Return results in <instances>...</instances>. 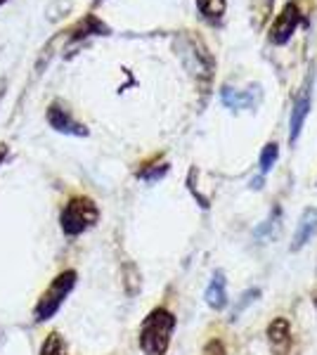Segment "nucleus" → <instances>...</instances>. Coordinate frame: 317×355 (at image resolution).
I'll use <instances>...</instances> for the list:
<instances>
[{
	"instance_id": "obj_5",
	"label": "nucleus",
	"mask_w": 317,
	"mask_h": 355,
	"mask_svg": "<svg viewBox=\"0 0 317 355\" xmlns=\"http://www.w3.org/2000/svg\"><path fill=\"white\" fill-rule=\"evenodd\" d=\"M298 21H301V12H298L296 5L289 3L284 10H282V15L277 19H275L273 28H270V41L277 43V45H284L291 38V33L296 31Z\"/></svg>"
},
{
	"instance_id": "obj_13",
	"label": "nucleus",
	"mask_w": 317,
	"mask_h": 355,
	"mask_svg": "<svg viewBox=\"0 0 317 355\" xmlns=\"http://www.w3.org/2000/svg\"><path fill=\"white\" fill-rule=\"evenodd\" d=\"M40 355H67L65 341L60 339V334H50L45 339L43 348H40Z\"/></svg>"
},
{
	"instance_id": "obj_18",
	"label": "nucleus",
	"mask_w": 317,
	"mask_h": 355,
	"mask_svg": "<svg viewBox=\"0 0 317 355\" xmlns=\"http://www.w3.org/2000/svg\"><path fill=\"white\" fill-rule=\"evenodd\" d=\"M5 3H8V0H0V5H5Z\"/></svg>"
},
{
	"instance_id": "obj_1",
	"label": "nucleus",
	"mask_w": 317,
	"mask_h": 355,
	"mask_svg": "<svg viewBox=\"0 0 317 355\" xmlns=\"http://www.w3.org/2000/svg\"><path fill=\"white\" fill-rule=\"evenodd\" d=\"M175 329V315L166 308H157L147 315L140 329V348L145 355H166Z\"/></svg>"
},
{
	"instance_id": "obj_9",
	"label": "nucleus",
	"mask_w": 317,
	"mask_h": 355,
	"mask_svg": "<svg viewBox=\"0 0 317 355\" xmlns=\"http://www.w3.org/2000/svg\"><path fill=\"white\" fill-rule=\"evenodd\" d=\"M268 336H270V343H273V348H277V351L282 353L286 346H289V341H291L289 322H286L284 318L273 320V322H270V327H268Z\"/></svg>"
},
{
	"instance_id": "obj_17",
	"label": "nucleus",
	"mask_w": 317,
	"mask_h": 355,
	"mask_svg": "<svg viewBox=\"0 0 317 355\" xmlns=\"http://www.w3.org/2000/svg\"><path fill=\"white\" fill-rule=\"evenodd\" d=\"M3 88H5V83H3V85H0V97H3V93H5V90H3Z\"/></svg>"
},
{
	"instance_id": "obj_15",
	"label": "nucleus",
	"mask_w": 317,
	"mask_h": 355,
	"mask_svg": "<svg viewBox=\"0 0 317 355\" xmlns=\"http://www.w3.org/2000/svg\"><path fill=\"white\" fill-rule=\"evenodd\" d=\"M204 355H225V348H223V343H221V341H211L209 346H206Z\"/></svg>"
},
{
	"instance_id": "obj_2",
	"label": "nucleus",
	"mask_w": 317,
	"mask_h": 355,
	"mask_svg": "<svg viewBox=\"0 0 317 355\" xmlns=\"http://www.w3.org/2000/svg\"><path fill=\"white\" fill-rule=\"evenodd\" d=\"M97 218H100V211H97V204L93 199L74 197V199H69L67 206L62 209L60 225L67 237H78V234H83L85 230H90L97 223Z\"/></svg>"
},
{
	"instance_id": "obj_6",
	"label": "nucleus",
	"mask_w": 317,
	"mask_h": 355,
	"mask_svg": "<svg viewBox=\"0 0 317 355\" xmlns=\"http://www.w3.org/2000/svg\"><path fill=\"white\" fill-rule=\"evenodd\" d=\"M310 105H313V83L305 85L303 93L296 97V102H293L291 119H289V142L291 145L298 140V135H301L305 116L310 114Z\"/></svg>"
},
{
	"instance_id": "obj_10",
	"label": "nucleus",
	"mask_w": 317,
	"mask_h": 355,
	"mask_svg": "<svg viewBox=\"0 0 317 355\" xmlns=\"http://www.w3.org/2000/svg\"><path fill=\"white\" fill-rule=\"evenodd\" d=\"M223 102L230 110H249V107L256 105L251 90L244 93V90H232V88H223Z\"/></svg>"
},
{
	"instance_id": "obj_11",
	"label": "nucleus",
	"mask_w": 317,
	"mask_h": 355,
	"mask_svg": "<svg viewBox=\"0 0 317 355\" xmlns=\"http://www.w3.org/2000/svg\"><path fill=\"white\" fill-rule=\"evenodd\" d=\"M277 157H280V150L275 142H270V145L263 147V154H261V173H270L273 171V166L277 164Z\"/></svg>"
},
{
	"instance_id": "obj_8",
	"label": "nucleus",
	"mask_w": 317,
	"mask_h": 355,
	"mask_svg": "<svg viewBox=\"0 0 317 355\" xmlns=\"http://www.w3.org/2000/svg\"><path fill=\"white\" fill-rule=\"evenodd\" d=\"M206 303L213 308V311H223L228 306V282H225V275L216 272L206 289Z\"/></svg>"
},
{
	"instance_id": "obj_7",
	"label": "nucleus",
	"mask_w": 317,
	"mask_h": 355,
	"mask_svg": "<svg viewBox=\"0 0 317 355\" xmlns=\"http://www.w3.org/2000/svg\"><path fill=\"white\" fill-rule=\"evenodd\" d=\"M315 232H317V209H305L301 220H298L296 234H293L291 251L303 249V246L310 242V237H313Z\"/></svg>"
},
{
	"instance_id": "obj_16",
	"label": "nucleus",
	"mask_w": 317,
	"mask_h": 355,
	"mask_svg": "<svg viewBox=\"0 0 317 355\" xmlns=\"http://www.w3.org/2000/svg\"><path fill=\"white\" fill-rule=\"evenodd\" d=\"M5 157H8V145H3V142H0V164L5 162Z\"/></svg>"
},
{
	"instance_id": "obj_3",
	"label": "nucleus",
	"mask_w": 317,
	"mask_h": 355,
	"mask_svg": "<svg viewBox=\"0 0 317 355\" xmlns=\"http://www.w3.org/2000/svg\"><path fill=\"white\" fill-rule=\"evenodd\" d=\"M74 287H76V272L65 270L62 275H57L53 282H50V287L40 294L36 308H33V315H36L38 322H45V320L53 318V315L62 308V303H65L67 296L71 294Z\"/></svg>"
},
{
	"instance_id": "obj_14",
	"label": "nucleus",
	"mask_w": 317,
	"mask_h": 355,
	"mask_svg": "<svg viewBox=\"0 0 317 355\" xmlns=\"http://www.w3.org/2000/svg\"><path fill=\"white\" fill-rule=\"evenodd\" d=\"M258 296H261V291H258V289H249V291H244V294H241V299H239V303H237V306H234V311H232V320H237L239 315L244 313V308L249 306V303L256 301Z\"/></svg>"
},
{
	"instance_id": "obj_4",
	"label": "nucleus",
	"mask_w": 317,
	"mask_h": 355,
	"mask_svg": "<svg viewBox=\"0 0 317 355\" xmlns=\"http://www.w3.org/2000/svg\"><path fill=\"white\" fill-rule=\"evenodd\" d=\"M48 123L53 125L57 133H65V135H88V128H85L83 123H78L76 119H74V114L67 110L65 105H62L60 100L53 102V105L48 107Z\"/></svg>"
},
{
	"instance_id": "obj_12",
	"label": "nucleus",
	"mask_w": 317,
	"mask_h": 355,
	"mask_svg": "<svg viewBox=\"0 0 317 355\" xmlns=\"http://www.w3.org/2000/svg\"><path fill=\"white\" fill-rule=\"evenodd\" d=\"M197 5L201 15L209 17V19H218L225 12V0H197Z\"/></svg>"
}]
</instances>
